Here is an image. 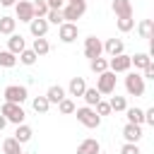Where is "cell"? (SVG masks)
I'll use <instances>...</instances> for the list:
<instances>
[{"label":"cell","instance_id":"1","mask_svg":"<svg viewBox=\"0 0 154 154\" xmlns=\"http://www.w3.org/2000/svg\"><path fill=\"white\" fill-rule=\"evenodd\" d=\"M60 12H63V19H65V22H72V24H75V19H79V17L87 12V0H72V2H65Z\"/></svg>","mask_w":154,"mask_h":154},{"label":"cell","instance_id":"2","mask_svg":"<svg viewBox=\"0 0 154 154\" xmlns=\"http://www.w3.org/2000/svg\"><path fill=\"white\" fill-rule=\"evenodd\" d=\"M0 116H5V120H7V123H14V125H22V123H24V118H26L24 108H22L19 103H10V101H5V103H2Z\"/></svg>","mask_w":154,"mask_h":154},{"label":"cell","instance_id":"3","mask_svg":"<svg viewBox=\"0 0 154 154\" xmlns=\"http://www.w3.org/2000/svg\"><path fill=\"white\" fill-rule=\"evenodd\" d=\"M75 116H77V120L84 125V128H99L101 125V116H96V111L91 108V106H82V108H75Z\"/></svg>","mask_w":154,"mask_h":154},{"label":"cell","instance_id":"4","mask_svg":"<svg viewBox=\"0 0 154 154\" xmlns=\"http://www.w3.org/2000/svg\"><path fill=\"white\" fill-rule=\"evenodd\" d=\"M125 91L130 96H144V79L137 72H128L125 75Z\"/></svg>","mask_w":154,"mask_h":154},{"label":"cell","instance_id":"5","mask_svg":"<svg viewBox=\"0 0 154 154\" xmlns=\"http://www.w3.org/2000/svg\"><path fill=\"white\" fill-rule=\"evenodd\" d=\"M2 96H5V101L19 103V106H22V103L29 99V91H26V87H22V84H10V87H5Z\"/></svg>","mask_w":154,"mask_h":154},{"label":"cell","instance_id":"6","mask_svg":"<svg viewBox=\"0 0 154 154\" xmlns=\"http://www.w3.org/2000/svg\"><path fill=\"white\" fill-rule=\"evenodd\" d=\"M96 91L99 94H113L116 91V72L106 70L96 77Z\"/></svg>","mask_w":154,"mask_h":154},{"label":"cell","instance_id":"7","mask_svg":"<svg viewBox=\"0 0 154 154\" xmlns=\"http://www.w3.org/2000/svg\"><path fill=\"white\" fill-rule=\"evenodd\" d=\"M77 34H79V29H77V24H72V22H63V24L58 26V38H60L63 43L77 41Z\"/></svg>","mask_w":154,"mask_h":154},{"label":"cell","instance_id":"8","mask_svg":"<svg viewBox=\"0 0 154 154\" xmlns=\"http://www.w3.org/2000/svg\"><path fill=\"white\" fill-rule=\"evenodd\" d=\"M101 53H103V43L96 36H87L84 38V55L89 60H94V58H101Z\"/></svg>","mask_w":154,"mask_h":154},{"label":"cell","instance_id":"9","mask_svg":"<svg viewBox=\"0 0 154 154\" xmlns=\"http://www.w3.org/2000/svg\"><path fill=\"white\" fill-rule=\"evenodd\" d=\"M130 55H125V53H120V55H113L111 60H108V70L111 72H130Z\"/></svg>","mask_w":154,"mask_h":154},{"label":"cell","instance_id":"10","mask_svg":"<svg viewBox=\"0 0 154 154\" xmlns=\"http://www.w3.org/2000/svg\"><path fill=\"white\" fill-rule=\"evenodd\" d=\"M14 12H17V17L14 19H19V22H31L34 19V7H31V2L29 0H19L17 5H14Z\"/></svg>","mask_w":154,"mask_h":154},{"label":"cell","instance_id":"11","mask_svg":"<svg viewBox=\"0 0 154 154\" xmlns=\"http://www.w3.org/2000/svg\"><path fill=\"white\" fill-rule=\"evenodd\" d=\"M29 31H31L34 38H43V36L48 34V22H46V17H34V19L29 22Z\"/></svg>","mask_w":154,"mask_h":154},{"label":"cell","instance_id":"12","mask_svg":"<svg viewBox=\"0 0 154 154\" xmlns=\"http://www.w3.org/2000/svg\"><path fill=\"white\" fill-rule=\"evenodd\" d=\"M123 137H125V142H132V144H137V142L142 140V125L125 123V128H123Z\"/></svg>","mask_w":154,"mask_h":154},{"label":"cell","instance_id":"13","mask_svg":"<svg viewBox=\"0 0 154 154\" xmlns=\"http://www.w3.org/2000/svg\"><path fill=\"white\" fill-rule=\"evenodd\" d=\"M24 48H26V41H24L22 34H12V36L7 38V51H10L12 55H19Z\"/></svg>","mask_w":154,"mask_h":154},{"label":"cell","instance_id":"14","mask_svg":"<svg viewBox=\"0 0 154 154\" xmlns=\"http://www.w3.org/2000/svg\"><path fill=\"white\" fill-rule=\"evenodd\" d=\"M99 152H101V144L94 137H87L77 144V154H99Z\"/></svg>","mask_w":154,"mask_h":154},{"label":"cell","instance_id":"15","mask_svg":"<svg viewBox=\"0 0 154 154\" xmlns=\"http://www.w3.org/2000/svg\"><path fill=\"white\" fill-rule=\"evenodd\" d=\"M113 12L116 17H132V2L130 0H113Z\"/></svg>","mask_w":154,"mask_h":154},{"label":"cell","instance_id":"16","mask_svg":"<svg viewBox=\"0 0 154 154\" xmlns=\"http://www.w3.org/2000/svg\"><path fill=\"white\" fill-rule=\"evenodd\" d=\"M84 89H87L84 77H72V79H70V84H67V94H70V96H82V94H84Z\"/></svg>","mask_w":154,"mask_h":154},{"label":"cell","instance_id":"17","mask_svg":"<svg viewBox=\"0 0 154 154\" xmlns=\"http://www.w3.org/2000/svg\"><path fill=\"white\" fill-rule=\"evenodd\" d=\"M46 99H48V103H51V106H53V103L58 106V103L65 99V89H63L60 84H53V87H48V91H46Z\"/></svg>","mask_w":154,"mask_h":154},{"label":"cell","instance_id":"18","mask_svg":"<svg viewBox=\"0 0 154 154\" xmlns=\"http://www.w3.org/2000/svg\"><path fill=\"white\" fill-rule=\"evenodd\" d=\"M123 48H125V43H123V38H108L106 43H103V51L113 58V55H120L123 53Z\"/></svg>","mask_w":154,"mask_h":154},{"label":"cell","instance_id":"19","mask_svg":"<svg viewBox=\"0 0 154 154\" xmlns=\"http://www.w3.org/2000/svg\"><path fill=\"white\" fill-rule=\"evenodd\" d=\"M34 137V130L26 125V123H22V125H17V130H14V140L19 142V144H24V142H29Z\"/></svg>","mask_w":154,"mask_h":154},{"label":"cell","instance_id":"20","mask_svg":"<svg viewBox=\"0 0 154 154\" xmlns=\"http://www.w3.org/2000/svg\"><path fill=\"white\" fill-rule=\"evenodd\" d=\"M149 63H152L149 53H135V55H130V65H135V70H144Z\"/></svg>","mask_w":154,"mask_h":154},{"label":"cell","instance_id":"21","mask_svg":"<svg viewBox=\"0 0 154 154\" xmlns=\"http://www.w3.org/2000/svg\"><path fill=\"white\" fill-rule=\"evenodd\" d=\"M125 116H128V123H132V125H142L144 123V111L142 108H125Z\"/></svg>","mask_w":154,"mask_h":154},{"label":"cell","instance_id":"22","mask_svg":"<svg viewBox=\"0 0 154 154\" xmlns=\"http://www.w3.org/2000/svg\"><path fill=\"white\" fill-rule=\"evenodd\" d=\"M2 152H5V154H24V152H22V144H19L14 137H5V140H2Z\"/></svg>","mask_w":154,"mask_h":154},{"label":"cell","instance_id":"23","mask_svg":"<svg viewBox=\"0 0 154 154\" xmlns=\"http://www.w3.org/2000/svg\"><path fill=\"white\" fill-rule=\"evenodd\" d=\"M14 26H17V19L14 17H0V34H5V36H12L14 34Z\"/></svg>","mask_w":154,"mask_h":154},{"label":"cell","instance_id":"24","mask_svg":"<svg viewBox=\"0 0 154 154\" xmlns=\"http://www.w3.org/2000/svg\"><path fill=\"white\" fill-rule=\"evenodd\" d=\"M31 51L41 58V55H46V53H51V43H48V38L43 36V38H34V46H31Z\"/></svg>","mask_w":154,"mask_h":154},{"label":"cell","instance_id":"25","mask_svg":"<svg viewBox=\"0 0 154 154\" xmlns=\"http://www.w3.org/2000/svg\"><path fill=\"white\" fill-rule=\"evenodd\" d=\"M82 99L87 101V106H91V108H94V106L101 101V94L96 91V87H87V89H84V94H82Z\"/></svg>","mask_w":154,"mask_h":154},{"label":"cell","instance_id":"26","mask_svg":"<svg viewBox=\"0 0 154 154\" xmlns=\"http://www.w3.org/2000/svg\"><path fill=\"white\" fill-rule=\"evenodd\" d=\"M89 67H91V72L101 75V72L108 70V60H106V58H94V60H89Z\"/></svg>","mask_w":154,"mask_h":154},{"label":"cell","instance_id":"27","mask_svg":"<svg viewBox=\"0 0 154 154\" xmlns=\"http://www.w3.org/2000/svg\"><path fill=\"white\" fill-rule=\"evenodd\" d=\"M108 106H111V111H116V113H120V111H125L128 108V101H125V96H111V101H108Z\"/></svg>","mask_w":154,"mask_h":154},{"label":"cell","instance_id":"28","mask_svg":"<svg viewBox=\"0 0 154 154\" xmlns=\"http://www.w3.org/2000/svg\"><path fill=\"white\" fill-rule=\"evenodd\" d=\"M31 106H34L36 113H48V108H51V103H48L46 96H36V99L31 101Z\"/></svg>","mask_w":154,"mask_h":154},{"label":"cell","instance_id":"29","mask_svg":"<svg viewBox=\"0 0 154 154\" xmlns=\"http://www.w3.org/2000/svg\"><path fill=\"white\" fill-rule=\"evenodd\" d=\"M75 108H77V106H75V101H72V99H67V96L58 103V111H60L63 116H72V113H75Z\"/></svg>","mask_w":154,"mask_h":154},{"label":"cell","instance_id":"30","mask_svg":"<svg viewBox=\"0 0 154 154\" xmlns=\"http://www.w3.org/2000/svg\"><path fill=\"white\" fill-rule=\"evenodd\" d=\"M17 65V55H12L10 51H0V67H14Z\"/></svg>","mask_w":154,"mask_h":154},{"label":"cell","instance_id":"31","mask_svg":"<svg viewBox=\"0 0 154 154\" xmlns=\"http://www.w3.org/2000/svg\"><path fill=\"white\" fill-rule=\"evenodd\" d=\"M152 29H154L152 19H142V22H140V26H137V31H140V36H142V38H152Z\"/></svg>","mask_w":154,"mask_h":154},{"label":"cell","instance_id":"32","mask_svg":"<svg viewBox=\"0 0 154 154\" xmlns=\"http://www.w3.org/2000/svg\"><path fill=\"white\" fill-rule=\"evenodd\" d=\"M36 58H38V55H36L31 48H24V51L19 53V60H22V65H34V63H36Z\"/></svg>","mask_w":154,"mask_h":154},{"label":"cell","instance_id":"33","mask_svg":"<svg viewBox=\"0 0 154 154\" xmlns=\"http://www.w3.org/2000/svg\"><path fill=\"white\" fill-rule=\"evenodd\" d=\"M31 7H34V17H46V14H48L46 0H36V2H31Z\"/></svg>","mask_w":154,"mask_h":154},{"label":"cell","instance_id":"34","mask_svg":"<svg viewBox=\"0 0 154 154\" xmlns=\"http://www.w3.org/2000/svg\"><path fill=\"white\" fill-rule=\"evenodd\" d=\"M46 22H48V24H58V26H60L65 19H63V12H60V10H48V14H46Z\"/></svg>","mask_w":154,"mask_h":154},{"label":"cell","instance_id":"35","mask_svg":"<svg viewBox=\"0 0 154 154\" xmlns=\"http://www.w3.org/2000/svg\"><path fill=\"white\" fill-rule=\"evenodd\" d=\"M118 29H120L123 34L132 31V29H135V19H132V17H120V19H118Z\"/></svg>","mask_w":154,"mask_h":154},{"label":"cell","instance_id":"36","mask_svg":"<svg viewBox=\"0 0 154 154\" xmlns=\"http://www.w3.org/2000/svg\"><path fill=\"white\" fill-rule=\"evenodd\" d=\"M94 111H96V116H108V113H111V106H108V101L101 99V101L94 106Z\"/></svg>","mask_w":154,"mask_h":154},{"label":"cell","instance_id":"37","mask_svg":"<svg viewBox=\"0 0 154 154\" xmlns=\"http://www.w3.org/2000/svg\"><path fill=\"white\" fill-rule=\"evenodd\" d=\"M120 154H140V147L132 144V142H125V144L120 147Z\"/></svg>","mask_w":154,"mask_h":154},{"label":"cell","instance_id":"38","mask_svg":"<svg viewBox=\"0 0 154 154\" xmlns=\"http://www.w3.org/2000/svg\"><path fill=\"white\" fill-rule=\"evenodd\" d=\"M142 79H154V65H152V63L142 70Z\"/></svg>","mask_w":154,"mask_h":154},{"label":"cell","instance_id":"39","mask_svg":"<svg viewBox=\"0 0 154 154\" xmlns=\"http://www.w3.org/2000/svg\"><path fill=\"white\" fill-rule=\"evenodd\" d=\"M46 5H48V10H63L65 0H46Z\"/></svg>","mask_w":154,"mask_h":154},{"label":"cell","instance_id":"40","mask_svg":"<svg viewBox=\"0 0 154 154\" xmlns=\"http://www.w3.org/2000/svg\"><path fill=\"white\" fill-rule=\"evenodd\" d=\"M144 123L147 125H154V108H147L144 111Z\"/></svg>","mask_w":154,"mask_h":154},{"label":"cell","instance_id":"41","mask_svg":"<svg viewBox=\"0 0 154 154\" xmlns=\"http://www.w3.org/2000/svg\"><path fill=\"white\" fill-rule=\"evenodd\" d=\"M17 2H19V0H0V5H2V7H14Z\"/></svg>","mask_w":154,"mask_h":154},{"label":"cell","instance_id":"42","mask_svg":"<svg viewBox=\"0 0 154 154\" xmlns=\"http://www.w3.org/2000/svg\"><path fill=\"white\" fill-rule=\"evenodd\" d=\"M5 125H7V120H5V116H0V132L5 130Z\"/></svg>","mask_w":154,"mask_h":154},{"label":"cell","instance_id":"43","mask_svg":"<svg viewBox=\"0 0 154 154\" xmlns=\"http://www.w3.org/2000/svg\"><path fill=\"white\" fill-rule=\"evenodd\" d=\"M65 2H72V0H65Z\"/></svg>","mask_w":154,"mask_h":154},{"label":"cell","instance_id":"44","mask_svg":"<svg viewBox=\"0 0 154 154\" xmlns=\"http://www.w3.org/2000/svg\"><path fill=\"white\" fill-rule=\"evenodd\" d=\"M99 154H103V152H99Z\"/></svg>","mask_w":154,"mask_h":154}]
</instances>
